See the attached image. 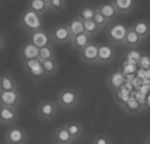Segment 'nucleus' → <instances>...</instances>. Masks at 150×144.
I'll list each match as a JSON object with an SVG mask.
<instances>
[{"label":"nucleus","mask_w":150,"mask_h":144,"mask_svg":"<svg viewBox=\"0 0 150 144\" xmlns=\"http://www.w3.org/2000/svg\"><path fill=\"white\" fill-rule=\"evenodd\" d=\"M29 42H31L38 48H42L45 46H48V45L52 44L49 32H46L43 28L35 32H31L29 36Z\"/></svg>","instance_id":"13"},{"label":"nucleus","mask_w":150,"mask_h":144,"mask_svg":"<svg viewBox=\"0 0 150 144\" xmlns=\"http://www.w3.org/2000/svg\"><path fill=\"white\" fill-rule=\"evenodd\" d=\"M141 42H142V39L132 29V27H128V30H127V35H126V38H125L123 45L127 46L128 48H131V49H136L137 47H139Z\"/></svg>","instance_id":"22"},{"label":"nucleus","mask_w":150,"mask_h":144,"mask_svg":"<svg viewBox=\"0 0 150 144\" xmlns=\"http://www.w3.org/2000/svg\"><path fill=\"white\" fill-rule=\"evenodd\" d=\"M50 38H51V42L54 44H58V45H64V44H68L71 42V34L67 24H61L58 26H54L50 32Z\"/></svg>","instance_id":"7"},{"label":"nucleus","mask_w":150,"mask_h":144,"mask_svg":"<svg viewBox=\"0 0 150 144\" xmlns=\"http://www.w3.org/2000/svg\"><path fill=\"white\" fill-rule=\"evenodd\" d=\"M41 63H42L43 70H45V74H46L47 77L48 76H54L58 73L59 64H58L56 58L48 59V60H45V62H41Z\"/></svg>","instance_id":"26"},{"label":"nucleus","mask_w":150,"mask_h":144,"mask_svg":"<svg viewBox=\"0 0 150 144\" xmlns=\"http://www.w3.org/2000/svg\"><path fill=\"white\" fill-rule=\"evenodd\" d=\"M126 85V76L121 70L111 72L107 77V86L111 92L116 93Z\"/></svg>","instance_id":"12"},{"label":"nucleus","mask_w":150,"mask_h":144,"mask_svg":"<svg viewBox=\"0 0 150 144\" xmlns=\"http://www.w3.org/2000/svg\"><path fill=\"white\" fill-rule=\"evenodd\" d=\"M111 4L118 15H128L136 8V0H111Z\"/></svg>","instance_id":"15"},{"label":"nucleus","mask_w":150,"mask_h":144,"mask_svg":"<svg viewBox=\"0 0 150 144\" xmlns=\"http://www.w3.org/2000/svg\"><path fill=\"white\" fill-rule=\"evenodd\" d=\"M128 26L122 22H112L108 27L106 35H107V40L111 45H123L125 38L127 35Z\"/></svg>","instance_id":"3"},{"label":"nucleus","mask_w":150,"mask_h":144,"mask_svg":"<svg viewBox=\"0 0 150 144\" xmlns=\"http://www.w3.org/2000/svg\"><path fill=\"white\" fill-rule=\"evenodd\" d=\"M54 56H56V53H54V48L52 47V44L48 45V46H45L42 48H39V57L38 58L41 62L56 58Z\"/></svg>","instance_id":"28"},{"label":"nucleus","mask_w":150,"mask_h":144,"mask_svg":"<svg viewBox=\"0 0 150 144\" xmlns=\"http://www.w3.org/2000/svg\"><path fill=\"white\" fill-rule=\"evenodd\" d=\"M66 10V0H52L49 5V11L54 14H61Z\"/></svg>","instance_id":"30"},{"label":"nucleus","mask_w":150,"mask_h":144,"mask_svg":"<svg viewBox=\"0 0 150 144\" xmlns=\"http://www.w3.org/2000/svg\"><path fill=\"white\" fill-rule=\"evenodd\" d=\"M19 26L21 27L23 30L28 32L29 34L35 32L42 29L43 28V18L42 16L38 15L33 11L29 10V9H25V11L22 12L20 17H19Z\"/></svg>","instance_id":"1"},{"label":"nucleus","mask_w":150,"mask_h":144,"mask_svg":"<svg viewBox=\"0 0 150 144\" xmlns=\"http://www.w3.org/2000/svg\"><path fill=\"white\" fill-rule=\"evenodd\" d=\"M67 26H68V28H69L70 34H71L72 37H74V36H77V35H79V34L85 32L83 21H82L81 19H79L78 17L72 18V19L67 24Z\"/></svg>","instance_id":"25"},{"label":"nucleus","mask_w":150,"mask_h":144,"mask_svg":"<svg viewBox=\"0 0 150 144\" xmlns=\"http://www.w3.org/2000/svg\"><path fill=\"white\" fill-rule=\"evenodd\" d=\"M138 65L142 69H150V56L148 55H142L138 60Z\"/></svg>","instance_id":"33"},{"label":"nucleus","mask_w":150,"mask_h":144,"mask_svg":"<svg viewBox=\"0 0 150 144\" xmlns=\"http://www.w3.org/2000/svg\"><path fill=\"white\" fill-rule=\"evenodd\" d=\"M22 67H23L25 74L32 80H40L45 77H47L45 74V70H43L42 63L39 58L23 60Z\"/></svg>","instance_id":"4"},{"label":"nucleus","mask_w":150,"mask_h":144,"mask_svg":"<svg viewBox=\"0 0 150 144\" xmlns=\"http://www.w3.org/2000/svg\"><path fill=\"white\" fill-rule=\"evenodd\" d=\"M95 12H96V7H92V6H83L81 7L80 9L78 10V14H77V17L81 19L82 21L85 20H90L93 18L95 16Z\"/></svg>","instance_id":"27"},{"label":"nucleus","mask_w":150,"mask_h":144,"mask_svg":"<svg viewBox=\"0 0 150 144\" xmlns=\"http://www.w3.org/2000/svg\"><path fill=\"white\" fill-rule=\"evenodd\" d=\"M80 101V93L76 88L67 87L58 93L57 96V104L62 110H71L78 105Z\"/></svg>","instance_id":"2"},{"label":"nucleus","mask_w":150,"mask_h":144,"mask_svg":"<svg viewBox=\"0 0 150 144\" xmlns=\"http://www.w3.org/2000/svg\"><path fill=\"white\" fill-rule=\"evenodd\" d=\"M132 29L139 35V37L145 40L150 36V22L146 19H139L131 25Z\"/></svg>","instance_id":"20"},{"label":"nucleus","mask_w":150,"mask_h":144,"mask_svg":"<svg viewBox=\"0 0 150 144\" xmlns=\"http://www.w3.org/2000/svg\"><path fill=\"white\" fill-rule=\"evenodd\" d=\"M145 110L146 108H150V93H149V95L147 96V98H146V102H145Z\"/></svg>","instance_id":"35"},{"label":"nucleus","mask_w":150,"mask_h":144,"mask_svg":"<svg viewBox=\"0 0 150 144\" xmlns=\"http://www.w3.org/2000/svg\"><path fill=\"white\" fill-rule=\"evenodd\" d=\"M79 58L82 63L88 65L97 64L98 60V44L91 43L79 52Z\"/></svg>","instance_id":"10"},{"label":"nucleus","mask_w":150,"mask_h":144,"mask_svg":"<svg viewBox=\"0 0 150 144\" xmlns=\"http://www.w3.org/2000/svg\"><path fill=\"white\" fill-rule=\"evenodd\" d=\"M59 105L51 100H43L37 106V115L43 121H52L57 116Z\"/></svg>","instance_id":"5"},{"label":"nucleus","mask_w":150,"mask_h":144,"mask_svg":"<svg viewBox=\"0 0 150 144\" xmlns=\"http://www.w3.org/2000/svg\"><path fill=\"white\" fill-rule=\"evenodd\" d=\"M121 107H122V110L125 112L128 113V114H131V115L139 114L141 111L145 110V106H144L137 98L132 97V95L130 96L128 100L123 103L122 105H121Z\"/></svg>","instance_id":"18"},{"label":"nucleus","mask_w":150,"mask_h":144,"mask_svg":"<svg viewBox=\"0 0 150 144\" xmlns=\"http://www.w3.org/2000/svg\"><path fill=\"white\" fill-rule=\"evenodd\" d=\"M64 125H66V128L68 130L69 134L71 135V138L75 140V141L79 140L82 136V134H83V128H82V124L81 123L72 121V122L67 123Z\"/></svg>","instance_id":"24"},{"label":"nucleus","mask_w":150,"mask_h":144,"mask_svg":"<svg viewBox=\"0 0 150 144\" xmlns=\"http://www.w3.org/2000/svg\"><path fill=\"white\" fill-rule=\"evenodd\" d=\"M83 27H85V32H86L87 35H89L90 37H93L95 35H97L98 32H100V28L97 26L96 22L93 21L92 19L85 20L83 21Z\"/></svg>","instance_id":"29"},{"label":"nucleus","mask_w":150,"mask_h":144,"mask_svg":"<svg viewBox=\"0 0 150 144\" xmlns=\"http://www.w3.org/2000/svg\"><path fill=\"white\" fill-rule=\"evenodd\" d=\"M116 56V49L111 44H98L97 65H107L111 63Z\"/></svg>","instance_id":"8"},{"label":"nucleus","mask_w":150,"mask_h":144,"mask_svg":"<svg viewBox=\"0 0 150 144\" xmlns=\"http://www.w3.org/2000/svg\"><path fill=\"white\" fill-rule=\"evenodd\" d=\"M92 43V37H90L89 35H87L86 32H82V34H79L77 36H74L71 38V46L74 47V49L80 52L85 47H87L89 44Z\"/></svg>","instance_id":"21"},{"label":"nucleus","mask_w":150,"mask_h":144,"mask_svg":"<svg viewBox=\"0 0 150 144\" xmlns=\"http://www.w3.org/2000/svg\"><path fill=\"white\" fill-rule=\"evenodd\" d=\"M52 143L54 144H72L75 140L71 138L66 125H61L54 130L52 133Z\"/></svg>","instance_id":"14"},{"label":"nucleus","mask_w":150,"mask_h":144,"mask_svg":"<svg viewBox=\"0 0 150 144\" xmlns=\"http://www.w3.org/2000/svg\"><path fill=\"white\" fill-rule=\"evenodd\" d=\"M92 20L96 22V25L99 27L100 29H102L103 27H106V25L108 24L107 19L99 12V10L97 9V7H96V12H95V16H93V18H92Z\"/></svg>","instance_id":"31"},{"label":"nucleus","mask_w":150,"mask_h":144,"mask_svg":"<svg viewBox=\"0 0 150 144\" xmlns=\"http://www.w3.org/2000/svg\"><path fill=\"white\" fill-rule=\"evenodd\" d=\"M20 103H21V94L19 93V91H0V106L18 108Z\"/></svg>","instance_id":"9"},{"label":"nucleus","mask_w":150,"mask_h":144,"mask_svg":"<svg viewBox=\"0 0 150 144\" xmlns=\"http://www.w3.org/2000/svg\"><path fill=\"white\" fill-rule=\"evenodd\" d=\"M0 91L10 92L18 91V83L10 73L0 74Z\"/></svg>","instance_id":"17"},{"label":"nucleus","mask_w":150,"mask_h":144,"mask_svg":"<svg viewBox=\"0 0 150 144\" xmlns=\"http://www.w3.org/2000/svg\"><path fill=\"white\" fill-rule=\"evenodd\" d=\"M20 57L23 60H30L39 57V48L36 47L31 42H26L20 47Z\"/></svg>","instance_id":"16"},{"label":"nucleus","mask_w":150,"mask_h":144,"mask_svg":"<svg viewBox=\"0 0 150 144\" xmlns=\"http://www.w3.org/2000/svg\"><path fill=\"white\" fill-rule=\"evenodd\" d=\"M92 144H111V140L106 134H98L92 140Z\"/></svg>","instance_id":"32"},{"label":"nucleus","mask_w":150,"mask_h":144,"mask_svg":"<svg viewBox=\"0 0 150 144\" xmlns=\"http://www.w3.org/2000/svg\"><path fill=\"white\" fill-rule=\"evenodd\" d=\"M5 142L7 144H26L28 134L21 126H10L5 133Z\"/></svg>","instance_id":"6"},{"label":"nucleus","mask_w":150,"mask_h":144,"mask_svg":"<svg viewBox=\"0 0 150 144\" xmlns=\"http://www.w3.org/2000/svg\"><path fill=\"white\" fill-rule=\"evenodd\" d=\"M43 1H45V2H46V4H47V5H50V2H51V1H52V0H43Z\"/></svg>","instance_id":"36"},{"label":"nucleus","mask_w":150,"mask_h":144,"mask_svg":"<svg viewBox=\"0 0 150 144\" xmlns=\"http://www.w3.org/2000/svg\"><path fill=\"white\" fill-rule=\"evenodd\" d=\"M6 44H7V39H6L5 35L2 32H0V52L6 48Z\"/></svg>","instance_id":"34"},{"label":"nucleus","mask_w":150,"mask_h":144,"mask_svg":"<svg viewBox=\"0 0 150 144\" xmlns=\"http://www.w3.org/2000/svg\"><path fill=\"white\" fill-rule=\"evenodd\" d=\"M27 9L42 16L49 11V6L43 0H29L27 4Z\"/></svg>","instance_id":"23"},{"label":"nucleus","mask_w":150,"mask_h":144,"mask_svg":"<svg viewBox=\"0 0 150 144\" xmlns=\"http://www.w3.org/2000/svg\"><path fill=\"white\" fill-rule=\"evenodd\" d=\"M19 120V111L15 107L0 106V124L10 126Z\"/></svg>","instance_id":"11"},{"label":"nucleus","mask_w":150,"mask_h":144,"mask_svg":"<svg viewBox=\"0 0 150 144\" xmlns=\"http://www.w3.org/2000/svg\"><path fill=\"white\" fill-rule=\"evenodd\" d=\"M97 9L99 10V12L101 14L102 16L107 19L108 22L115 21V19L118 16V12L115 9V7L112 6L111 1L110 2H102L97 7Z\"/></svg>","instance_id":"19"}]
</instances>
